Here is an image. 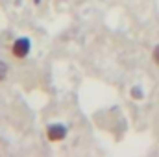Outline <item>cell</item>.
Instances as JSON below:
<instances>
[{
	"mask_svg": "<svg viewBox=\"0 0 159 157\" xmlns=\"http://www.w3.org/2000/svg\"><path fill=\"white\" fill-rule=\"evenodd\" d=\"M30 50H32V43H30L28 37H19L11 46V52H13V56L17 59H24L30 54Z\"/></svg>",
	"mask_w": 159,
	"mask_h": 157,
	"instance_id": "cell-1",
	"label": "cell"
},
{
	"mask_svg": "<svg viewBox=\"0 0 159 157\" xmlns=\"http://www.w3.org/2000/svg\"><path fill=\"white\" fill-rule=\"evenodd\" d=\"M46 137H48L50 142H59L67 137V128L63 124H52L46 129Z\"/></svg>",
	"mask_w": 159,
	"mask_h": 157,
	"instance_id": "cell-2",
	"label": "cell"
},
{
	"mask_svg": "<svg viewBox=\"0 0 159 157\" xmlns=\"http://www.w3.org/2000/svg\"><path fill=\"white\" fill-rule=\"evenodd\" d=\"M7 63H4V61H0V83L6 79V76H7Z\"/></svg>",
	"mask_w": 159,
	"mask_h": 157,
	"instance_id": "cell-3",
	"label": "cell"
},
{
	"mask_svg": "<svg viewBox=\"0 0 159 157\" xmlns=\"http://www.w3.org/2000/svg\"><path fill=\"white\" fill-rule=\"evenodd\" d=\"M131 98L133 100H143V89L141 87H133L131 89Z\"/></svg>",
	"mask_w": 159,
	"mask_h": 157,
	"instance_id": "cell-4",
	"label": "cell"
},
{
	"mask_svg": "<svg viewBox=\"0 0 159 157\" xmlns=\"http://www.w3.org/2000/svg\"><path fill=\"white\" fill-rule=\"evenodd\" d=\"M152 59H154L156 65H159V44L154 48V52H152Z\"/></svg>",
	"mask_w": 159,
	"mask_h": 157,
	"instance_id": "cell-5",
	"label": "cell"
},
{
	"mask_svg": "<svg viewBox=\"0 0 159 157\" xmlns=\"http://www.w3.org/2000/svg\"><path fill=\"white\" fill-rule=\"evenodd\" d=\"M34 2H35V4H39V2H41V0H34Z\"/></svg>",
	"mask_w": 159,
	"mask_h": 157,
	"instance_id": "cell-6",
	"label": "cell"
}]
</instances>
